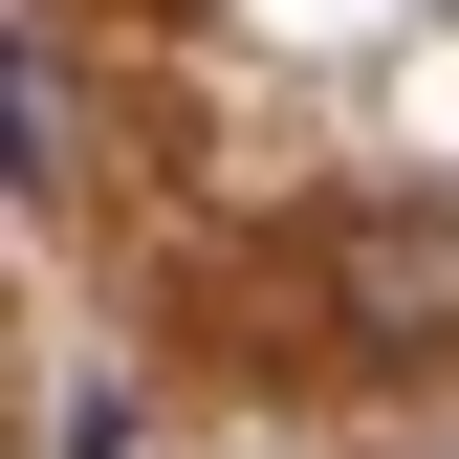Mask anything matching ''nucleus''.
Wrapping results in <instances>:
<instances>
[{"mask_svg": "<svg viewBox=\"0 0 459 459\" xmlns=\"http://www.w3.org/2000/svg\"><path fill=\"white\" fill-rule=\"evenodd\" d=\"M328 328L351 351H459V197H351L328 219Z\"/></svg>", "mask_w": 459, "mask_h": 459, "instance_id": "obj_1", "label": "nucleus"}]
</instances>
